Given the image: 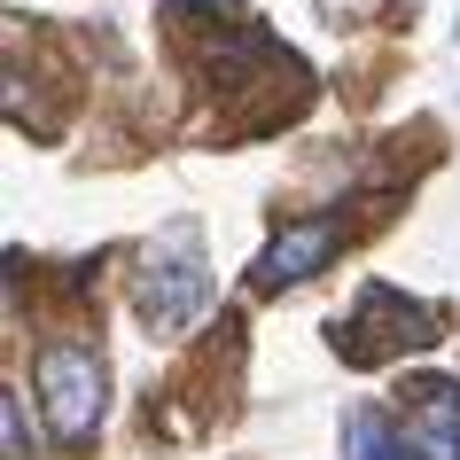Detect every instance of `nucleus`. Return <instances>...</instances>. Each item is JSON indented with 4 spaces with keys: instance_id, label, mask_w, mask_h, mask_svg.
Returning a JSON list of instances; mask_svg holds the SVG:
<instances>
[{
    "instance_id": "obj_3",
    "label": "nucleus",
    "mask_w": 460,
    "mask_h": 460,
    "mask_svg": "<svg viewBox=\"0 0 460 460\" xmlns=\"http://www.w3.org/2000/svg\"><path fill=\"white\" fill-rule=\"evenodd\" d=\"M429 336H437L429 305H413V296H398V289H367L359 313H351V328H343V359L375 367L383 351H398V343H429Z\"/></svg>"
},
{
    "instance_id": "obj_6",
    "label": "nucleus",
    "mask_w": 460,
    "mask_h": 460,
    "mask_svg": "<svg viewBox=\"0 0 460 460\" xmlns=\"http://www.w3.org/2000/svg\"><path fill=\"white\" fill-rule=\"evenodd\" d=\"M343 437H351V460H413V453H421L413 437L390 429L383 413H351V421H343Z\"/></svg>"
},
{
    "instance_id": "obj_5",
    "label": "nucleus",
    "mask_w": 460,
    "mask_h": 460,
    "mask_svg": "<svg viewBox=\"0 0 460 460\" xmlns=\"http://www.w3.org/2000/svg\"><path fill=\"white\" fill-rule=\"evenodd\" d=\"M406 437H413L429 460H460V390L421 375L413 398H406Z\"/></svg>"
},
{
    "instance_id": "obj_4",
    "label": "nucleus",
    "mask_w": 460,
    "mask_h": 460,
    "mask_svg": "<svg viewBox=\"0 0 460 460\" xmlns=\"http://www.w3.org/2000/svg\"><path fill=\"white\" fill-rule=\"evenodd\" d=\"M343 250V218L320 211V218H296V226H281L266 250H258V266H250V289H296V281H313L328 258Z\"/></svg>"
},
{
    "instance_id": "obj_7",
    "label": "nucleus",
    "mask_w": 460,
    "mask_h": 460,
    "mask_svg": "<svg viewBox=\"0 0 460 460\" xmlns=\"http://www.w3.org/2000/svg\"><path fill=\"white\" fill-rule=\"evenodd\" d=\"M0 429H8V460H31V437H24V398H16V390L0 398Z\"/></svg>"
},
{
    "instance_id": "obj_1",
    "label": "nucleus",
    "mask_w": 460,
    "mask_h": 460,
    "mask_svg": "<svg viewBox=\"0 0 460 460\" xmlns=\"http://www.w3.org/2000/svg\"><path fill=\"white\" fill-rule=\"evenodd\" d=\"M31 383H40V406H48V429L63 445H86L110 406V375H102V351L94 343H48L31 359Z\"/></svg>"
},
{
    "instance_id": "obj_2",
    "label": "nucleus",
    "mask_w": 460,
    "mask_h": 460,
    "mask_svg": "<svg viewBox=\"0 0 460 460\" xmlns=\"http://www.w3.org/2000/svg\"><path fill=\"white\" fill-rule=\"evenodd\" d=\"M203 296H211V266L195 250V226H172L164 243L148 250L141 281H133V305H141L148 328H188L203 313Z\"/></svg>"
}]
</instances>
